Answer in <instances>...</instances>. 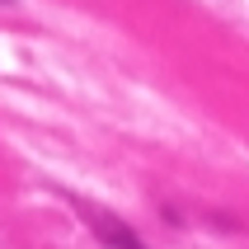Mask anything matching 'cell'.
<instances>
[{"label": "cell", "instance_id": "6da1fadb", "mask_svg": "<svg viewBox=\"0 0 249 249\" xmlns=\"http://www.w3.org/2000/svg\"><path fill=\"white\" fill-rule=\"evenodd\" d=\"M75 212H80V216H85V226H89V231L104 240V249H146V240H141L127 221H118L113 212L94 207V202H75Z\"/></svg>", "mask_w": 249, "mask_h": 249}, {"label": "cell", "instance_id": "7a4b0ae2", "mask_svg": "<svg viewBox=\"0 0 249 249\" xmlns=\"http://www.w3.org/2000/svg\"><path fill=\"white\" fill-rule=\"evenodd\" d=\"M0 5H14V0H0Z\"/></svg>", "mask_w": 249, "mask_h": 249}]
</instances>
